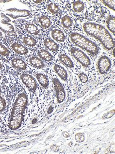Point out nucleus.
<instances>
[{"instance_id":"1","label":"nucleus","mask_w":115,"mask_h":154,"mask_svg":"<svg viewBox=\"0 0 115 154\" xmlns=\"http://www.w3.org/2000/svg\"><path fill=\"white\" fill-rule=\"evenodd\" d=\"M82 27L85 33L95 38L106 50L114 49V38L104 26L95 22H85L82 23Z\"/></svg>"},{"instance_id":"2","label":"nucleus","mask_w":115,"mask_h":154,"mask_svg":"<svg viewBox=\"0 0 115 154\" xmlns=\"http://www.w3.org/2000/svg\"><path fill=\"white\" fill-rule=\"evenodd\" d=\"M28 103V95L25 92L22 91L16 95L12 105L8 122V126L10 129L16 130L22 126Z\"/></svg>"},{"instance_id":"3","label":"nucleus","mask_w":115,"mask_h":154,"mask_svg":"<svg viewBox=\"0 0 115 154\" xmlns=\"http://www.w3.org/2000/svg\"><path fill=\"white\" fill-rule=\"evenodd\" d=\"M70 41L76 47L87 52L93 57L100 53V48L97 45L85 35L78 31H72L69 34Z\"/></svg>"},{"instance_id":"4","label":"nucleus","mask_w":115,"mask_h":154,"mask_svg":"<svg viewBox=\"0 0 115 154\" xmlns=\"http://www.w3.org/2000/svg\"><path fill=\"white\" fill-rule=\"evenodd\" d=\"M69 51L74 59L84 67L87 69L92 67V60L84 51L76 46H70L69 48Z\"/></svg>"},{"instance_id":"5","label":"nucleus","mask_w":115,"mask_h":154,"mask_svg":"<svg viewBox=\"0 0 115 154\" xmlns=\"http://www.w3.org/2000/svg\"><path fill=\"white\" fill-rule=\"evenodd\" d=\"M7 46L12 52L22 58H27L32 55L33 51L25 46L21 42L17 40H7Z\"/></svg>"},{"instance_id":"6","label":"nucleus","mask_w":115,"mask_h":154,"mask_svg":"<svg viewBox=\"0 0 115 154\" xmlns=\"http://www.w3.org/2000/svg\"><path fill=\"white\" fill-rule=\"evenodd\" d=\"M19 78L30 94L34 95L36 93L38 89V84L33 75L24 72L20 74Z\"/></svg>"},{"instance_id":"7","label":"nucleus","mask_w":115,"mask_h":154,"mask_svg":"<svg viewBox=\"0 0 115 154\" xmlns=\"http://www.w3.org/2000/svg\"><path fill=\"white\" fill-rule=\"evenodd\" d=\"M52 82L55 91L58 103L61 104L65 101L66 98L65 89L64 88L62 82L59 78H58V76L56 75L53 74L52 76Z\"/></svg>"},{"instance_id":"8","label":"nucleus","mask_w":115,"mask_h":154,"mask_svg":"<svg viewBox=\"0 0 115 154\" xmlns=\"http://www.w3.org/2000/svg\"><path fill=\"white\" fill-rule=\"evenodd\" d=\"M112 61L108 56L102 55L99 57L96 62V67L99 73L105 75L108 73L112 67Z\"/></svg>"},{"instance_id":"9","label":"nucleus","mask_w":115,"mask_h":154,"mask_svg":"<svg viewBox=\"0 0 115 154\" xmlns=\"http://www.w3.org/2000/svg\"><path fill=\"white\" fill-rule=\"evenodd\" d=\"M21 42L28 48L33 50L40 47L41 41L35 36L25 33L20 37Z\"/></svg>"},{"instance_id":"10","label":"nucleus","mask_w":115,"mask_h":154,"mask_svg":"<svg viewBox=\"0 0 115 154\" xmlns=\"http://www.w3.org/2000/svg\"><path fill=\"white\" fill-rule=\"evenodd\" d=\"M36 55L40 58L47 65H52L56 62L55 56L51 52L41 47L36 49Z\"/></svg>"},{"instance_id":"11","label":"nucleus","mask_w":115,"mask_h":154,"mask_svg":"<svg viewBox=\"0 0 115 154\" xmlns=\"http://www.w3.org/2000/svg\"><path fill=\"white\" fill-rule=\"evenodd\" d=\"M9 63L13 68L17 70L25 72L30 69L29 65L22 58L18 57H13L8 60Z\"/></svg>"},{"instance_id":"12","label":"nucleus","mask_w":115,"mask_h":154,"mask_svg":"<svg viewBox=\"0 0 115 154\" xmlns=\"http://www.w3.org/2000/svg\"><path fill=\"white\" fill-rule=\"evenodd\" d=\"M41 43L44 48L49 51L59 53L61 51V48L59 44L50 37H44L41 41Z\"/></svg>"},{"instance_id":"13","label":"nucleus","mask_w":115,"mask_h":154,"mask_svg":"<svg viewBox=\"0 0 115 154\" xmlns=\"http://www.w3.org/2000/svg\"><path fill=\"white\" fill-rule=\"evenodd\" d=\"M34 77L38 85L44 89H47L50 85V79L47 74L43 71H38L34 72Z\"/></svg>"},{"instance_id":"14","label":"nucleus","mask_w":115,"mask_h":154,"mask_svg":"<svg viewBox=\"0 0 115 154\" xmlns=\"http://www.w3.org/2000/svg\"><path fill=\"white\" fill-rule=\"evenodd\" d=\"M58 59L60 63L70 69L73 70L75 68V64L73 59L69 56V54L65 52L61 51L59 53H58Z\"/></svg>"},{"instance_id":"15","label":"nucleus","mask_w":115,"mask_h":154,"mask_svg":"<svg viewBox=\"0 0 115 154\" xmlns=\"http://www.w3.org/2000/svg\"><path fill=\"white\" fill-rule=\"evenodd\" d=\"M27 63L29 66L38 70H45L47 69V65L37 55H31L26 59Z\"/></svg>"},{"instance_id":"16","label":"nucleus","mask_w":115,"mask_h":154,"mask_svg":"<svg viewBox=\"0 0 115 154\" xmlns=\"http://www.w3.org/2000/svg\"><path fill=\"white\" fill-rule=\"evenodd\" d=\"M52 66L54 71L60 80L64 82H66L69 81V75L68 71L66 69L64 66L57 62H55Z\"/></svg>"},{"instance_id":"17","label":"nucleus","mask_w":115,"mask_h":154,"mask_svg":"<svg viewBox=\"0 0 115 154\" xmlns=\"http://www.w3.org/2000/svg\"><path fill=\"white\" fill-rule=\"evenodd\" d=\"M22 27L27 34L33 36L41 35L42 29L36 23L30 22H26L22 25Z\"/></svg>"},{"instance_id":"18","label":"nucleus","mask_w":115,"mask_h":154,"mask_svg":"<svg viewBox=\"0 0 115 154\" xmlns=\"http://www.w3.org/2000/svg\"><path fill=\"white\" fill-rule=\"evenodd\" d=\"M50 38L58 43H65L67 40L65 33L58 27L53 28L50 32Z\"/></svg>"},{"instance_id":"19","label":"nucleus","mask_w":115,"mask_h":154,"mask_svg":"<svg viewBox=\"0 0 115 154\" xmlns=\"http://www.w3.org/2000/svg\"><path fill=\"white\" fill-rule=\"evenodd\" d=\"M37 26L42 30H47L51 28L53 25L52 20L46 15H40L37 19Z\"/></svg>"},{"instance_id":"20","label":"nucleus","mask_w":115,"mask_h":154,"mask_svg":"<svg viewBox=\"0 0 115 154\" xmlns=\"http://www.w3.org/2000/svg\"><path fill=\"white\" fill-rule=\"evenodd\" d=\"M0 56L4 59L8 60L14 57V53L7 45L0 42Z\"/></svg>"},{"instance_id":"21","label":"nucleus","mask_w":115,"mask_h":154,"mask_svg":"<svg viewBox=\"0 0 115 154\" xmlns=\"http://www.w3.org/2000/svg\"><path fill=\"white\" fill-rule=\"evenodd\" d=\"M61 23L65 29H70L74 26V20L69 14H64L61 19Z\"/></svg>"},{"instance_id":"22","label":"nucleus","mask_w":115,"mask_h":154,"mask_svg":"<svg viewBox=\"0 0 115 154\" xmlns=\"http://www.w3.org/2000/svg\"><path fill=\"white\" fill-rule=\"evenodd\" d=\"M72 9L77 13H82L86 9V5L82 1H75L72 4Z\"/></svg>"},{"instance_id":"23","label":"nucleus","mask_w":115,"mask_h":154,"mask_svg":"<svg viewBox=\"0 0 115 154\" xmlns=\"http://www.w3.org/2000/svg\"><path fill=\"white\" fill-rule=\"evenodd\" d=\"M9 15L11 18L16 19L20 17H27L30 15V12L27 11H19V10H11L10 11Z\"/></svg>"},{"instance_id":"24","label":"nucleus","mask_w":115,"mask_h":154,"mask_svg":"<svg viewBox=\"0 0 115 154\" xmlns=\"http://www.w3.org/2000/svg\"><path fill=\"white\" fill-rule=\"evenodd\" d=\"M115 20L114 16H109L106 19V23H105L106 28L108 29V31L109 30V32H111L114 35H115Z\"/></svg>"},{"instance_id":"25","label":"nucleus","mask_w":115,"mask_h":154,"mask_svg":"<svg viewBox=\"0 0 115 154\" xmlns=\"http://www.w3.org/2000/svg\"><path fill=\"white\" fill-rule=\"evenodd\" d=\"M47 10L51 14L57 15L60 11V7L56 3H49L47 5Z\"/></svg>"},{"instance_id":"26","label":"nucleus","mask_w":115,"mask_h":154,"mask_svg":"<svg viewBox=\"0 0 115 154\" xmlns=\"http://www.w3.org/2000/svg\"><path fill=\"white\" fill-rule=\"evenodd\" d=\"M7 107V103L4 97L0 95V113L5 112Z\"/></svg>"},{"instance_id":"27","label":"nucleus","mask_w":115,"mask_h":154,"mask_svg":"<svg viewBox=\"0 0 115 154\" xmlns=\"http://www.w3.org/2000/svg\"><path fill=\"white\" fill-rule=\"evenodd\" d=\"M78 77L81 82L86 84L88 81V77L84 72H81L78 74Z\"/></svg>"},{"instance_id":"28","label":"nucleus","mask_w":115,"mask_h":154,"mask_svg":"<svg viewBox=\"0 0 115 154\" xmlns=\"http://www.w3.org/2000/svg\"><path fill=\"white\" fill-rule=\"evenodd\" d=\"M101 2L112 11H115V1H101Z\"/></svg>"},{"instance_id":"29","label":"nucleus","mask_w":115,"mask_h":154,"mask_svg":"<svg viewBox=\"0 0 115 154\" xmlns=\"http://www.w3.org/2000/svg\"><path fill=\"white\" fill-rule=\"evenodd\" d=\"M75 140L77 143H83L85 140V137L83 133H78L75 135Z\"/></svg>"},{"instance_id":"30","label":"nucleus","mask_w":115,"mask_h":154,"mask_svg":"<svg viewBox=\"0 0 115 154\" xmlns=\"http://www.w3.org/2000/svg\"><path fill=\"white\" fill-rule=\"evenodd\" d=\"M114 114H115V111L113 110L111 111L110 112H108L105 114L104 115L102 118L104 119H108L111 118L114 115Z\"/></svg>"},{"instance_id":"31","label":"nucleus","mask_w":115,"mask_h":154,"mask_svg":"<svg viewBox=\"0 0 115 154\" xmlns=\"http://www.w3.org/2000/svg\"><path fill=\"white\" fill-rule=\"evenodd\" d=\"M31 2H33L34 4H36V5H41V4H43L46 1H31Z\"/></svg>"},{"instance_id":"32","label":"nucleus","mask_w":115,"mask_h":154,"mask_svg":"<svg viewBox=\"0 0 115 154\" xmlns=\"http://www.w3.org/2000/svg\"><path fill=\"white\" fill-rule=\"evenodd\" d=\"M51 149L53 151L58 152L59 150V147L56 145H54L51 147Z\"/></svg>"},{"instance_id":"33","label":"nucleus","mask_w":115,"mask_h":154,"mask_svg":"<svg viewBox=\"0 0 115 154\" xmlns=\"http://www.w3.org/2000/svg\"><path fill=\"white\" fill-rule=\"evenodd\" d=\"M62 135H63V136L64 137H65V138H68V137H70V135H69V133L67 132L66 131H64L62 133Z\"/></svg>"}]
</instances>
